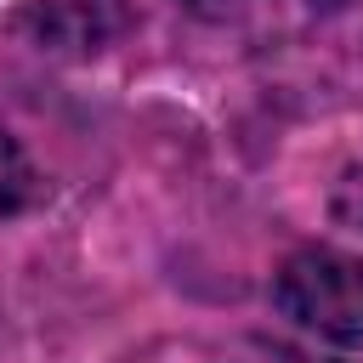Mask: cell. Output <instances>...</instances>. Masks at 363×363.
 I'll return each instance as SVG.
<instances>
[{
	"label": "cell",
	"mask_w": 363,
	"mask_h": 363,
	"mask_svg": "<svg viewBox=\"0 0 363 363\" xmlns=\"http://www.w3.org/2000/svg\"><path fill=\"white\" fill-rule=\"evenodd\" d=\"M130 0H28L17 28L57 57H96L130 28Z\"/></svg>",
	"instance_id": "2"
},
{
	"label": "cell",
	"mask_w": 363,
	"mask_h": 363,
	"mask_svg": "<svg viewBox=\"0 0 363 363\" xmlns=\"http://www.w3.org/2000/svg\"><path fill=\"white\" fill-rule=\"evenodd\" d=\"M34 193H40V176H34L28 153H23V142L0 125V221L23 216L34 204Z\"/></svg>",
	"instance_id": "3"
},
{
	"label": "cell",
	"mask_w": 363,
	"mask_h": 363,
	"mask_svg": "<svg viewBox=\"0 0 363 363\" xmlns=\"http://www.w3.org/2000/svg\"><path fill=\"white\" fill-rule=\"evenodd\" d=\"M272 301L301 329H312V335H323L335 346H363V255L295 250L278 267Z\"/></svg>",
	"instance_id": "1"
},
{
	"label": "cell",
	"mask_w": 363,
	"mask_h": 363,
	"mask_svg": "<svg viewBox=\"0 0 363 363\" xmlns=\"http://www.w3.org/2000/svg\"><path fill=\"white\" fill-rule=\"evenodd\" d=\"M329 216H335L340 227H357V233H363V159L335 176V187H329Z\"/></svg>",
	"instance_id": "4"
},
{
	"label": "cell",
	"mask_w": 363,
	"mask_h": 363,
	"mask_svg": "<svg viewBox=\"0 0 363 363\" xmlns=\"http://www.w3.org/2000/svg\"><path fill=\"white\" fill-rule=\"evenodd\" d=\"M250 0H187V11H199V17H238Z\"/></svg>",
	"instance_id": "5"
}]
</instances>
